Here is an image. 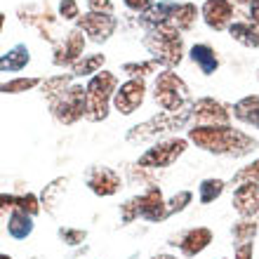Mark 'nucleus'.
I'll return each instance as SVG.
<instances>
[{"mask_svg":"<svg viewBox=\"0 0 259 259\" xmlns=\"http://www.w3.org/2000/svg\"><path fill=\"white\" fill-rule=\"evenodd\" d=\"M57 236H59V240L68 247H78L88 240V231H85V229H78V226H59V229H57Z\"/></svg>","mask_w":259,"mask_h":259,"instance_id":"obj_32","label":"nucleus"},{"mask_svg":"<svg viewBox=\"0 0 259 259\" xmlns=\"http://www.w3.org/2000/svg\"><path fill=\"white\" fill-rule=\"evenodd\" d=\"M118 85H120L118 73L109 71V68H104L92 78H88V82H85V90H88V116H85V120L104 123L109 118Z\"/></svg>","mask_w":259,"mask_h":259,"instance_id":"obj_3","label":"nucleus"},{"mask_svg":"<svg viewBox=\"0 0 259 259\" xmlns=\"http://www.w3.org/2000/svg\"><path fill=\"white\" fill-rule=\"evenodd\" d=\"M231 207L238 217H259V182H245L233 189Z\"/></svg>","mask_w":259,"mask_h":259,"instance_id":"obj_17","label":"nucleus"},{"mask_svg":"<svg viewBox=\"0 0 259 259\" xmlns=\"http://www.w3.org/2000/svg\"><path fill=\"white\" fill-rule=\"evenodd\" d=\"M7 236L12 240H26L31 233H33L35 224H33V217L28 212H21V210H12L7 214Z\"/></svg>","mask_w":259,"mask_h":259,"instance_id":"obj_21","label":"nucleus"},{"mask_svg":"<svg viewBox=\"0 0 259 259\" xmlns=\"http://www.w3.org/2000/svg\"><path fill=\"white\" fill-rule=\"evenodd\" d=\"M212 243H214V233H212V229H207V226H191V229H186V231L179 233L170 245L177 247L186 259H191V257L203 254Z\"/></svg>","mask_w":259,"mask_h":259,"instance_id":"obj_14","label":"nucleus"},{"mask_svg":"<svg viewBox=\"0 0 259 259\" xmlns=\"http://www.w3.org/2000/svg\"><path fill=\"white\" fill-rule=\"evenodd\" d=\"M257 233H259V217H240L238 222L231 226V236L236 243L254 240Z\"/></svg>","mask_w":259,"mask_h":259,"instance_id":"obj_30","label":"nucleus"},{"mask_svg":"<svg viewBox=\"0 0 259 259\" xmlns=\"http://www.w3.org/2000/svg\"><path fill=\"white\" fill-rule=\"evenodd\" d=\"M14 210H21V212H28L31 217H38L42 212V200L40 196L26 191V193H14Z\"/></svg>","mask_w":259,"mask_h":259,"instance_id":"obj_31","label":"nucleus"},{"mask_svg":"<svg viewBox=\"0 0 259 259\" xmlns=\"http://www.w3.org/2000/svg\"><path fill=\"white\" fill-rule=\"evenodd\" d=\"M88 10L90 12H109V14H113L116 12V5H113V0H88Z\"/></svg>","mask_w":259,"mask_h":259,"instance_id":"obj_39","label":"nucleus"},{"mask_svg":"<svg viewBox=\"0 0 259 259\" xmlns=\"http://www.w3.org/2000/svg\"><path fill=\"white\" fill-rule=\"evenodd\" d=\"M193 120V106L186 111H179V113H167V111H160L156 116H151L149 120L135 125V127L127 130V139L130 144H144L151 142L160 135H170V132H177V130H184L186 125Z\"/></svg>","mask_w":259,"mask_h":259,"instance_id":"obj_5","label":"nucleus"},{"mask_svg":"<svg viewBox=\"0 0 259 259\" xmlns=\"http://www.w3.org/2000/svg\"><path fill=\"white\" fill-rule=\"evenodd\" d=\"M66 186H68V177H57V179H52L50 184L42 186V191H40L42 210H45V212H55V205L59 203V198L64 196Z\"/></svg>","mask_w":259,"mask_h":259,"instance_id":"obj_28","label":"nucleus"},{"mask_svg":"<svg viewBox=\"0 0 259 259\" xmlns=\"http://www.w3.org/2000/svg\"><path fill=\"white\" fill-rule=\"evenodd\" d=\"M17 12H19L21 24L35 28L42 40H50V42L59 40V38H57V19L48 7H45V10H38L35 5H26V7H19Z\"/></svg>","mask_w":259,"mask_h":259,"instance_id":"obj_15","label":"nucleus"},{"mask_svg":"<svg viewBox=\"0 0 259 259\" xmlns=\"http://www.w3.org/2000/svg\"><path fill=\"white\" fill-rule=\"evenodd\" d=\"M233 259H254V243L252 240H247V243H236Z\"/></svg>","mask_w":259,"mask_h":259,"instance_id":"obj_38","label":"nucleus"},{"mask_svg":"<svg viewBox=\"0 0 259 259\" xmlns=\"http://www.w3.org/2000/svg\"><path fill=\"white\" fill-rule=\"evenodd\" d=\"M120 71L127 73V78H149V75H158L163 71V64L158 62V59H144V62H125L120 64Z\"/></svg>","mask_w":259,"mask_h":259,"instance_id":"obj_27","label":"nucleus"},{"mask_svg":"<svg viewBox=\"0 0 259 259\" xmlns=\"http://www.w3.org/2000/svg\"><path fill=\"white\" fill-rule=\"evenodd\" d=\"M247 19L259 28V0H252V3H250V7H247Z\"/></svg>","mask_w":259,"mask_h":259,"instance_id":"obj_40","label":"nucleus"},{"mask_svg":"<svg viewBox=\"0 0 259 259\" xmlns=\"http://www.w3.org/2000/svg\"><path fill=\"white\" fill-rule=\"evenodd\" d=\"M233 120V106L214 97H200L193 102V125H229Z\"/></svg>","mask_w":259,"mask_h":259,"instance_id":"obj_12","label":"nucleus"},{"mask_svg":"<svg viewBox=\"0 0 259 259\" xmlns=\"http://www.w3.org/2000/svg\"><path fill=\"white\" fill-rule=\"evenodd\" d=\"M139 196V214H142L144 222L149 224H160L170 217L167 214V200L163 196V189L158 184H149Z\"/></svg>","mask_w":259,"mask_h":259,"instance_id":"obj_16","label":"nucleus"},{"mask_svg":"<svg viewBox=\"0 0 259 259\" xmlns=\"http://www.w3.org/2000/svg\"><path fill=\"white\" fill-rule=\"evenodd\" d=\"M142 45L149 50V55L153 59H158L163 64V68H177L186 57L184 35H182V31H177L172 26L146 28Z\"/></svg>","mask_w":259,"mask_h":259,"instance_id":"obj_2","label":"nucleus"},{"mask_svg":"<svg viewBox=\"0 0 259 259\" xmlns=\"http://www.w3.org/2000/svg\"><path fill=\"white\" fill-rule=\"evenodd\" d=\"M153 102L167 113H179L193 106L191 90L175 68H163L153 80Z\"/></svg>","mask_w":259,"mask_h":259,"instance_id":"obj_4","label":"nucleus"},{"mask_svg":"<svg viewBox=\"0 0 259 259\" xmlns=\"http://www.w3.org/2000/svg\"><path fill=\"white\" fill-rule=\"evenodd\" d=\"M233 17H236V3L233 0H205L200 5V19L205 21V26L210 31H229Z\"/></svg>","mask_w":259,"mask_h":259,"instance_id":"obj_13","label":"nucleus"},{"mask_svg":"<svg viewBox=\"0 0 259 259\" xmlns=\"http://www.w3.org/2000/svg\"><path fill=\"white\" fill-rule=\"evenodd\" d=\"M196 149L222 158H245L259 149V142L245 130L229 125H191L186 130Z\"/></svg>","mask_w":259,"mask_h":259,"instance_id":"obj_1","label":"nucleus"},{"mask_svg":"<svg viewBox=\"0 0 259 259\" xmlns=\"http://www.w3.org/2000/svg\"><path fill=\"white\" fill-rule=\"evenodd\" d=\"M257 80H259V68H257Z\"/></svg>","mask_w":259,"mask_h":259,"instance_id":"obj_44","label":"nucleus"},{"mask_svg":"<svg viewBox=\"0 0 259 259\" xmlns=\"http://www.w3.org/2000/svg\"><path fill=\"white\" fill-rule=\"evenodd\" d=\"M245 182H259V158H254V160H250L247 165H243L231 177V186L245 184Z\"/></svg>","mask_w":259,"mask_h":259,"instance_id":"obj_33","label":"nucleus"},{"mask_svg":"<svg viewBox=\"0 0 259 259\" xmlns=\"http://www.w3.org/2000/svg\"><path fill=\"white\" fill-rule=\"evenodd\" d=\"M146 92H149V85L144 78H127L118 85L116 95H113V111L120 116L137 113L146 102Z\"/></svg>","mask_w":259,"mask_h":259,"instance_id":"obj_8","label":"nucleus"},{"mask_svg":"<svg viewBox=\"0 0 259 259\" xmlns=\"http://www.w3.org/2000/svg\"><path fill=\"white\" fill-rule=\"evenodd\" d=\"M156 3H158V0H123V5L127 7L130 12H135V14L149 12V10L156 5Z\"/></svg>","mask_w":259,"mask_h":259,"instance_id":"obj_37","label":"nucleus"},{"mask_svg":"<svg viewBox=\"0 0 259 259\" xmlns=\"http://www.w3.org/2000/svg\"><path fill=\"white\" fill-rule=\"evenodd\" d=\"M198 17H200V7H196V3H179L177 12H175V17H172V26L177 28V31H182V33H186V31H191L193 26H196Z\"/></svg>","mask_w":259,"mask_h":259,"instance_id":"obj_25","label":"nucleus"},{"mask_svg":"<svg viewBox=\"0 0 259 259\" xmlns=\"http://www.w3.org/2000/svg\"><path fill=\"white\" fill-rule=\"evenodd\" d=\"M151 259H182V257H177V254H170V252H160V254H156V257H151Z\"/></svg>","mask_w":259,"mask_h":259,"instance_id":"obj_41","label":"nucleus"},{"mask_svg":"<svg viewBox=\"0 0 259 259\" xmlns=\"http://www.w3.org/2000/svg\"><path fill=\"white\" fill-rule=\"evenodd\" d=\"M75 82L73 73H57V75H50V78H42V85H40V92L45 97V102H52L57 99L59 95H64L71 85Z\"/></svg>","mask_w":259,"mask_h":259,"instance_id":"obj_24","label":"nucleus"},{"mask_svg":"<svg viewBox=\"0 0 259 259\" xmlns=\"http://www.w3.org/2000/svg\"><path fill=\"white\" fill-rule=\"evenodd\" d=\"M57 17L62 21H78L80 19V5H78V0H59Z\"/></svg>","mask_w":259,"mask_h":259,"instance_id":"obj_36","label":"nucleus"},{"mask_svg":"<svg viewBox=\"0 0 259 259\" xmlns=\"http://www.w3.org/2000/svg\"><path fill=\"white\" fill-rule=\"evenodd\" d=\"M229 35H231V40H236L247 50L259 48V28L250 19H236L229 26Z\"/></svg>","mask_w":259,"mask_h":259,"instance_id":"obj_20","label":"nucleus"},{"mask_svg":"<svg viewBox=\"0 0 259 259\" xmlns=\"http://www.w3.org/2000/svg\"><path fill=\"white\" fill-rule=\"evenodd\" d=\"M0 259H12V254H7V252H3V254H0Z\"/></svg>","mask_w":259,"mask_h":259,"instance_id":"obj_43","label":"nucleus"},{"mask_svg":"<svg viewBox=\"0 0 259 259\" xmlns=\"http://www.w3.org/2000/svg\"><path fill=\"white\" fill-rule=\"evenodd\" d=\"M137 219H142V214H139V196H132L120 205V222L127 226L132 222H137Z\"/></svg>","mask_w":259,"mask_h":259,"instance_id":"obj_35","label":"nucleus"},{"mask_svg":"<svg viewBox=\"0 0 259 259\" xmlns=\"http://www.w3.org/2000/svg\"><path fill=\"white\" fill-rule=\"evenodd\" d=\"M222 259H226V257H222Z\"/></svg>","mask_w":259,"mask_h":259,"instance_id":"obj_45","label":"nucleus"},{"mask_svg":"<svg viewBox=\"0 0 259 259\" xmlns=\"http://www.w3.org/2000/svg\"><path fill=\"white\" fill-rule=\"evenodd\" d=\"M85 186L97 198H113L123 189V177L109 165H92L85 172Z\"/></svg>","mask_w":259,"mask_h":259,"instance_id":"obj_11","label":"nucleus"},{"mask_svg":"<svg viewBox=\"0 0 259 259\" xmlns=\"http://www.w3.org/2000/svg\"><path fill=\"white\" fill-rule=\"evenodd\" d=\"M233 3H236V7H250L252 0H233Z\"/></svg>","mask_w":259,"mask_h":259,"instance_id":"obj_42","label":"nucleus"},{"mask_svg":"<svg viewBox=\"0 0 259 259\" xmlns=\"http://www.w3.org/2000/svg\"><path fill=\"white\" fill-rule=\"evenodd\" d=\"M226 191V182L219 177H207V179H200L198 184V203L200 205H212L214 200L224 196Z\"/></svg>","mask_w":259,"mask_h":259,"instance_id":"obj_26","label":"nucleus"},{"mask_svg":"<svg viewBox=\"0 0 259 259\" xmlns=\"http://www.w3.org/2000/svg\"><path fill=\"white\" fill-rule=\"evenodd\" d=\"M85 48H88V38L78 26L66 31L64 38L55 42L52 48V64L57 68H71L80 57H85Z\"/></svg>","mask_w":259,"mask_h":259,"instance_id":"obj_9","label":"nucleus"},{"mask_svg":"<svg viewBox=\"0 0 259 259\" xmlns=\"http://www.w3.org/2000/svg\"><path fill=\"white\" fill-rule=\"evenodd\" d=\"M233 118L238 123L259 130V95H247L233 104Z\"/></svg>","mask_w":259,"mask_h":259,"instance_id":"obj_22","label":"nucleus"},{"mask_svg":"<svg viewBox=\"0 0 259 259\" xmlns=\"http://www.w3.org/2000/svg\"><path fill=\"white\" fill-rule=\"evenodd\" d=\"M104 64H106V55H102V52H92V55L80 57V59L68 68V71L73 73L75 80H78V78H92L95 73L104 71Z\"/></svg>","mask_w":259,"mask_h":259,"instance_id":"obj_23","label":"nucleus"},{"mask_svg":"<svg viewBox=\"0 0 259 259\" xmlns=\"http://www.w3.org/2000/svg\"><path fill=\"white\" fill-rule=\"evenodd\" d=\"M75 26L80 28L85 35H88L90 42L104 45V42L111 40V35L116 33L118 19H116V14H109V12H90V10H88L85 14H80V19L75 21Z\"/></svg>","mask_w":259,"mask_h":259,"instance_id":"obj_10","label":"nucleus"},{"mask_svg":"<svg viewBox=\"0 0 259 259\" xmlns=\"http://www.w3.org/2000/svg\"><path fill=\"white\" fill-rule=\"evenodd\" d=\"M31 64V50L26 42H17L0 57V71L3 73H19Z\"/></svg>","mask_w":259,"mask_h":259,"instance_id":"obj_19","label":"nucleus"},{"mask_svg":"<svg viewBox=\"0 0 259 259\" xmlns=\"http://www.w3.org/2000/svg\"><path fill=\"white\" fill-rule=\"evenodd\" d=\"M189 137H167L144 151L137 158V167L142 170H167L189 151Z\"/></svg>","mask_w":259,"mask_h":259,"instance_id":"obj_6","label":"nucleus"},{"mask_svg":"<svg viewBox=\"0 0 259 259\" xmlns=\"http://www.w3.org/2000/svg\"><path fill=\"white\" fill-rule=\"evenodd\" d=\"M42 85V78L38 75H17V78H10L0 85V92L3 95H24V92H31V90L40 88Z\"/></svg>","mask_w":259,"mask_h":259,"instance_id":"obj_29","label":"nucleus"},{"mask_svg":"<svg viewBox=\"0 0 259 259\" xmlns=\"http://www.w3.org/2000/svg\"><path fill=\"white\" fill-rule=\"evenodd\" d=\"M50 116L59 125H75L88 116V90L82 82H73L71 88L57 99L48 102Z\"/></svg>","mask_w":259,"mask_h":259,"instance_id":"obj_7","label":"nucleus"},{"mask_svg":"<svg viewBox=\"0 0 259 259\" xmlns=\"http://www.w3.org/2000/svg\"><path fill=\"white\" fill-rule=\"evenodd\" d=\"M193 203V191H189V189H182V191H177L172 198H167V214H179V212H184L189 205Z\"/></svg>","mask_w":259,"mask_h":259,"instance_id":"obj_34","label":"nucleus"},{"mask_svg":"<svg viewBox=\"0 0 259 259\" xmlns=\"http://www.w3.org/2000/svg\"><path fill=\"white\" fill-rule=\"evenodd\" d=\"M186 57L191 59V64L203 75H214L219 71V66H222L219 52L212 48L210 42H196V45H191V48H189V55H186Z\"/></svg>","mask_w":259,"mask_h":259,"instance_id":"obj_18","label":"nucleus"}]
</instances>
